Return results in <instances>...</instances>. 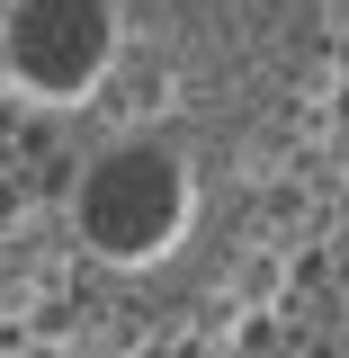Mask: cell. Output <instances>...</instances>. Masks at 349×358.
Segmentation results:
<instances>
[{"mask_svg": "<svg viewBox=\"0 0 349 358\" xmlns=\"http://www.w3.org/2000/svg\"><path fill=\"white\" fill-rule=\"evenodd\" d=\"M72 215H81L90 260L143 268V260H171V242L188 233V215H197V188H188V171H179L162 143H117V152L90 171Z\"/></svg>", "mask_w": 349, "mask_h": 358, "instance_id": "6da1fadb", "label": "cell"}, {"mask_svg": "<svg viewBox=\"0 0 349 358\" xmlns=\"http://www.w3.org/2000/svg\"><path fill=\"white\" fill-rule=\"evenodd\" d=\"M9 90L36 108H72L117 72V9L108 0H18L9 9Z\"/></svg>", "mask_w": 349, "mask_h": 358, "instance_id": "7a4b0ae2", "label": "cell"}, {"mask_svg": "<svg viewBox=\"0 0 349 358\" xmlns=\"http://www.w3.org/2000/svg\"><path fill=\"white\" fill-rule=\"evenodd\" d=\"M287 296H296V251L260 233V242L233 260V278H224V313H278Z\"/></svg>", "mask_w": 349, "mask_h": 358, "instance_id": "3957f363", "label": "cell"}]
</instances>
